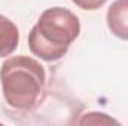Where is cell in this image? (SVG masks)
<instances>
[{"label":"cell","instance_id":"5b68a950","mask_svg":"<svg viewBox=\"0 0 128 126\" xmlns=\"http://www.w3.org/2000/svg\"><path fill=\"white\" fill-rule=\"evenodd\" d=\"M80 123L98 125V123H118V122L112 117H107L104 113H88L84 119H80Z\"/></svg>","mask_w":128,"mask_h":126},{"label":"cell","instance_id":"6da1fadb","mask_svg":"<svg viewBox=\"0 0 128 126\" xmlns=\"http://www.w3.org/2000/svg\"><path fill=\"white\" fill-rule=\"evenodd\" d=\"M0 83L3 98L10 108L32 111L45 99L46 71L32 57H10L2 64Z\"/></svg>","mask_w":128,"mask_h":126},{"label":"cell","instance_id":"277c9868","mask_svg":"<svg viewBox=\"0 0 128 126\" xmlns=\"http://www.w3.org/2000/svg\"><path fill=\"white\" fill-rule=\"evenodd\" d=\"M20 43V30L16 24L0 13V58L12 55Z\"/></svg>","mask_w":128,"mask_h":126},{"label":"cell","instance_id":"8992f818","mask_svg":"<svg viewBox=\"0 0 128 126\" xmlns=\"http://www.w3.org/2000/svg\"><path fill=\"white\" fill-rule=\"evenodd\" d=\"M78 7H80L82 10H97L100 9L107 0H72Z\"/></svg>","mask_w":128,"mask_h":126},{"label":"cell","instance_id":"3957f363","mask_svg":"<svg viewBox=\"0 0 128 126\" xmlns=\"http://www.w3.org/2000/svg\"><path fill=\"white\" fill-rule=\"evenodd\" d=\"M106 21L113 36L128 40V0H115L107 9Z\"/></svg>","mask_w":128,"mask_h":126},{"label":"cell","instance_id":"7a4b0ae2","mask_svg":"<svg viewBox=\"0 0 128 126\" xmlns=\"http://www.w3.org/2000/svg\"><path fill=\"white\" fill-rule=\"evenodd\" d=\"M80 34L79 18L66 7H49L42 12L28 34V48L33 55L46 63L61 60L70 45Z\"/></svg>","mask_w":128,"mask_h":126}]
</instances>
